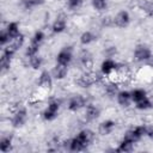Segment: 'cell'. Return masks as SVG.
<instances>
[{"label":"cell","mask_w":153,"mask_h":153,"mask_svg":"<svg viewBox=\"0 0 153 153\" xmlns=\"http://www.w3.org/2000/svg\"><path fill=\"white\" fill-rule=\"evenodd\" d=\"M93 139H94V133L91 129H82L76 134V136H74L68 141H65L63 143L65 147L72 152H81L85 151L92 143Z\"/></svg>","instance_id":"cell-1"},{"label":"cell","mask_w":153,"mask_h":153,"mask_svg":"<svg viewBox=\"0 0 153 153\" xmlns=\"http://www.w3.org/2000/svg\"><path fill=\"white\" fill-rule=\"evenodd\" d=\"M59 110H60V102L57 99L50 100L49 104H48V106L42 112L43 120L44 121H48V122L54 121L57 117V115H59Z\"/></svg>","instance_id":"cell-2"},{"label":"cell","mask_w":153,"mask_h":153,"mask_svg":"<svg viewBox=\"0 0 153 153\" xmlns=\"http://www.w3.org/2000/svg\"><path fill=\"white\" fill-rule=\"evenodd\" d=\"M102 79V76L94 72H86L84 74H81L78 79H76V84L80 87H90L93 84L98 82Z\"/></svg>","instance_id":"cell-3"},{"label":"cell","mask_w":153,"mask_h":153,"mask_svg":"<svg viewBox=\"0 0 153 153\" xmlns=\"http://www.w3.org/2000/svg\"><path fill=\"white\" fill-rule=\"evenodd\" d=\"M26 121H27V111L23 106L18 108L13 112V115L11 117V124L14 128H22V127H24V124L26 123Z\"/></svg>","instance_id":"cell-4"},{"label":"cell","mask_w":153,"mask_h":153,"mask_svg":"<svg viewBox=\"0 0 153 153\" xmlns=\"http://www.w3.org/2000/svg\"><path fill=\"white\" fill-rule=\"evenodd\" d=\"M143 136H146V126L142 124V126H136V127L127 130L123 137L129 140V141H131V142H134V143H136Z\"/></svg>","instance_id":"cell-5"},{"label":"cell","mask_w":153,"mask_h":153,"mask_svg":"<svg viewBox=\"0 0 153 153\" xmlns=\"http://www.w3.org/2000/svg\"><path fill=\"white\" fill-rule=\"evenodd\" d=\"M151 55H152L151 49L145 44H137L134 49V60L136 62H147Z\"/></svg>","instance_id":"cell-6"},{"label":"cell","mask_w":153,"mask_h":153,"mask_svg":"<svg viewBox=\"0 0 153 153\" xmlns=\"http://www.w3.org/2000/svg\"><path fill=\"white\" fill-rule=\"evenodd\" d=\"M112 24H114L115 26L120 27V29H126V27H128L129 24H130V16H129L128 11L122 10V11L117 12L116 16H115L114 19H112Z\"/></svg>","instance_id":"cell-7"},{"label":"cell","mask_w":153,"mask_h":153,"mask_svg":"<svg viewBox=\"0 0 153 153\" xmlns=\"http://www.w3.org/2000/svg\"><path fill=\"white\" fill-rule=\"evenodd\" d=\"M72 60H73V53H72L71 47L62 48L56 55V63H60V65H63L67 67L71 65Z\"/></svg>","instance_id":"cell-8"},{"label":"cell","mask_w":153,"mask_h":153,"mask_svg":"<svg viewBox=\"0 0 153 153\" xmlns=\"http://www.w3.org/2000/svg\"><path fill=\"white\" fill-rule=\"evenodd\" d=\"M87 104H86V99L84 96L81 94H76V96H73L69 100H68V110L72 111V112H76L79 111L81 108H85Z\"/></svg>","instance_id":"cell-9"},{"label":"cell","mask_w":153,"mask_h":153,"mask_svg":"<svg viewBox=\"0 0 153 153\" xmlns=\"http://www.w3.org/2000/svg\"><path fill=\"white\" fill-rule=\"evenodd\" d=\"M118 67V63L114 61L112 59H105L100 65V73L102 75H110L114 72H116Z\"/></svg>","instance_id":"cell-10"},{"label":"cell","mask_w":153,"mask_h":153,"mask_svg":"<svg viewBox=\"0 0 153 153\" xmlns=\"http://www.w3.org/2000/svg\"><path fill=\"white\" fill-rule=\"evenodd\" d=\"M53 75H51V72H48V71H43L41 74H39V78H38V85L44 88V90H51L53 87Z\"/></svg>","instance_id":"cell-11"},{"label":"cell","mask_w":153,"mask_h":153,"mask_svg":"<svg viewBox=\"0 0 153 153\" xmlns=\"http://www.w3.org/2000/svg\"><path fill=\"white\" fill-rule=\"evenodd\" d=\"M68 74V67L56 63L51 69V75L55 80H63Z\"/></svg>","instance_id":"cell-12"},{"label":"cell","mask_w":153,"mask_h":153,"mask_svg":"<svg viewBox=\"0 0 153 153\" xmlns=\"http://www.w3.org/2000/svg\"><path fill=\"white\" fill-rule=\"evenodd\" d=\"M116 127V122L112 120H105L99 123L98 126V131L100 135H109L112 133V130Z\"/></svg>","instance_id":"cell-13"},{"label":"cell","mask_w":153,"mask_h":153,"mask_svg":"<svg viewBox=\"0 0 153 153\" xmlns=\"http://www.w3.org/2000/svg\"><path fill=\"white\" fill-rule=\"evenodd\" d=\"M116 99H117V103H118L121 106L127 108V106H129L130 103L133 102V100H131V92L126 91V90L120 91V92L117 93V96H116Z\"/></svg>","instance_id":"cell-14"},{"label":"cell","mask_w":153,"mask_h":153,"mask_svg":"<svg viewBox=\"0 0 153 153\" xmlns=\"http://www.w3.org/2000/svg\"><path fill=\"white\" fill-rule=\"evenodd\" d=\"M100 115V110L97 105L93 104H87L85 106V118L87 121H94L96 118H98Z\"/></svg>","instance_id":"cell-15"},{"label":"cell","mask_w":153,"mask_h":153,"mask_svg":"<svg viewBox=\"0 0 153 153\" xmlns=\"http://www.w3.org/2000/svg\"><path fill=\"white\" fill-rule=\"evenodd\" d=\"M66 27H67V22L65 19V17L59 16V17H56V19L54 20V23L51 25V31H53V33H61L66 30Z\"/></svg>","instance_id":"cell-16"},{"label":"cell","mask_w":153,"mask_h":153,"mask_svg":"<svg viewBox=\"0 0 153 153\" xmlns=\"http://www.w3.org/2000/svg\"><path fill=\"white\" fill-rule=\"evenodd\" d=\"M134 151V142L127 140V139H122L116 148V152H120V153H129V152H133Z\"/></svg>","instance_id":"cell-17"},{"label":"cell","mask_w":153,"mask_h":153,"mask_svg":"<svg viewBox=\"0 0 153 153\" xmlns=\"http://www.w3.org/2000/svg\"><path fill=\"white\" fill-rule=\"evenodd\" d=\"M13 143V137L11 135H5L0 139V151L4 153H7L11 151Z\"/></svg>","instance_id":"cell-18"},{"label":"cell","mask_w":153,"mask_h":153,"mask_svg":"<svg viewBox=\"0 0 153 153\" xmlns=\"http://www.w3.org/2000/svg\"><path fill=\"white\" fill-rule=\"evenodd\" d=\"M79 39H80V43L82 45H88V44L93 43L97 39V36L93 32H91V31H84L80 35V38Z\"/></svg>","instance_id":"cell-19"},{"label":"cell","mask_w":153,"mask_h":153,"mask_svg":"<svg viewBox=\"0 0 153 153\" xmlns=\"http://www.w3.org/2000/svg\"><path fill=\"white\" fill-rule=\"evenodd\" d=\"M5 30H6L7 33L10 35L11 39L14 38V37H17V36L20 33V31H19V24H18L17 22H10V23L7 24V26H6Z\"/></svg>","instance_id":"cell-20"},{"label":"cell","mask_w":153,"mask_h":153,"mask_svg":"<svg viewBox=\"0 0 153 153\" xmlns=\"http://www.w3.org/2000/svg\"><path fill=\"white\" fill-rule=\"evenodd\" d=\"M120 92L118 90V84L115 82V81H110L108 84H105V93L109 96V97H115L117 96V93Z\"/></svg>","instance_id":"cell-21"},{"label":"cell","mask_w":153,"mask_h":153,"mask_svg":"<svg viewBox=\"0 0 153 153\" xmlns=\"http://www.w3.org/2000/svg\"><path fill=\"white\" fill-rule=\"evenodd\" d=\"M24 42H25V37H24V35H23V33H19L17 37H14V38H12V39H11L10 45H11V47L17 51V50H19V49L23 47Z\"/></svg>","instance_id":"cell-22"},{"label":"cell","mask_w":153,"mask_h":153,"mask_svg":"<svg viewBox=\"0 0 153 153\" xmlns=\"http://www.w3.org/2000/svg\"><path fill=\"white\" fill-rule=\"evenodd\" d=\"M147 97V92L143 88H135L131 91V100L133 103H137Z\"/></svg>","instance_id":"cell-23"},{"label":"cell","mask_w":153,"mask_h":153,"mask_svg":"<svg viewBox=\"0 0 153 153\" xmlns=\"http://www.w3.org/2000/svg\"><path fill=\"white\" fill-rule=\"evenodd\" d=\"M135 108H136L137 110H142V111H145V110H149V109L153 108V103H152V100H151V99L148 98V96H147V97L143 98L142 100L135 103Z\"/></svg>","instance_id":"cell-24"},{"label":"cell","mask_w":153,"mask_h":153,"mask_svg":"<svg viewBox=\"0 0 153 153\" xmlns=\"http://www.w3.org/2000/svg\"><path fill=\"white\" fill-rule=\"evenodd\" d=\"M44 38H45L44 32L41 31V30H38V31H36V32L32 35L30 43H31V44H35V45H37V47H41L42 43H43V41H44Z\"/></svg>","instance_id":"cell-25"},{"label":"cell","mask_w":153,"mask_h":153,"mask_svg":"<svg viewBox=\"0 0 153 153\" xmlns=\"http://www.w3.org/2000/svg\"><path fill=\"white\" fill-rule=\"evenodd\" d=\"M11 62H12V59L1 54V57H0V68H1V72L5 73L7 71H10L11 68Z\"/></svg>","instance_id":"cell-26"},{"label":"cell","mask_w":153,"mask_h":153,"mask_svg":"<svg viewBox=\"0 0 153 153\" xmlns=\"http://www.w3.org/2000/svg\"><path fill=\"white\" fill-rule=\"evenodd\" d=\"M91 5L97 12H103L108 7L106 0H91Z\"/></svg>","instance_id":"cell-27"},{"label":"cell","mask_w":153,"mask_h":153,"mask_svg":"<svg viewBox=\"0 0 153 153\" xmlns=\"http://www.w3.org/2000/svg\"><path fill=\"white\" fill-rule=\"evenodd\" d=\"M29 63H30V66H31L33 69H38V68H41L42 65H43V59L37 54V55H35V56L29 57Z\"/></svg>","instance_id":"cell-28"},{"label":"cell","mask_w":153,"mask_h":153,"mask_svg":"<svg viewBox=\"0 0 153 153\" xmlns=\"http://www.w3.org/2000/svg\"><path fill=\"white\" fill-rule=\"evenodd\" d=\"M22 4H23V7L25 10H31L36 6L43 5L44 0H22Z\"/></svg>","instance_id":"cell-29"},{"label":"cell","mask_w":153,"mask_h":153,"mask_svg":"<svg viewBox=\"0 0 153 153\" xmlns=\"http://www.w3.org/2000/svg\"><path fill=\"white\" fill-rule=\"evenodd\" d=\"M80 62L82 63V66H85V67H91L92 66V57H91V55H90V53H87V51H84L81 55H80Z\"/></svg>","instance_id":"cell-30"},{"label":"cell","mask_w":153,"mask_h":153,"mask_svg":"<svg viewBox=\"0 0 153 153\" xmlns=\"http://www.w3.org/2000/svg\"><path fill=\"white\" fill-rule=\"evenodd\" d=\"M141 8H142V11L147 14V16H149V17H153V1H145L142 5H141Z\"/></svg>","instance_id":"cell-31"},{"label":"cell","mask_w":153,"mask_h":153,"mask_svg":"<svg viewBox=\"0 0 153 153\" xmlns=\"http://www.w3.org/2000/svg\"><path fill=\"white\" fill-rule=\"evenodd\" d=\"M10 42H11V37L7 33V31L5 29L1 30V32H0V44H1V47H6L7 44H10Z\"/></svg>","instance_id":"cell-32"},{"label":"cell","mask_w":153,"mask_h":153,"mask_svg":"<svg viewBox=\"0 0 153 153\" xmlns=\"http://www.w3.org/2000/svg\"><path fill=\"white\" fill-rule=\"evenodd\" d=\"M67 5H68V8L69 10L75 11V10H78V8L81 7L82 0H67Z\"/></svg>","instance_id":"cell-33"},{"label":"cell","mask_w":153,"mask_h":153,"mask_svg":"<svg viewBox=\"0 0 153 153\" xmlns=\"http://www.w3.org/2000/svg\"><path fill=\"white\" fill-rule=\"evenodd\" d=\"M146 136L153 139V126H146Z\"/></svg>","instance_id":"cell-34"},{"label":"cell","mask_w":153,"mask_h":153,"mask_svg":"<svg viewBox=\"0 0 153 153\" xmlns=\"http://www.w3.org/2000/svg\"><path fill=\"white\" fill-rule=\"evenodd\" d=\"M146 65L148 66V67H151V68H153V54L151 55V57L147 60V62H146Z\"/></svg>","instance_id":"cell-35"}]
</instances>
